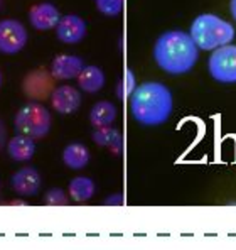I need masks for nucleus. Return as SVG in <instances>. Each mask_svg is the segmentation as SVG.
<instances>
[{
  "label": "nucleus",
  "instance_id": "24",
  "mask_svg": "<svg viewBox=\"0 0 236 250\" xmlns=\"http://www.w3.org/2000/svg\"><path fill=\"white\" fill-rule=\"evenodd\" d=\"M230 12H231L233 21L236 22V0H230Z\"/></svg>",
  "mask_w": 236,
  "mask_h": 250
},
{
  "label": "nucleus",
  "instance_id": "17",
  "mask_svg": "<svg viewBox=\"0 0 236 250\" xmlns=\"http://www.w3.org/2000/svg\"><path fill=\"white\" fill-rule=\"evenodd\" d=\"M93 141L97 146L106 147V149L113 150V152H121V147H123V137H121L120 130L113 128L112 125L110 127L95 128Z\"/></svg>",
  "mask_w": 236,
  "mask_h": 250
},
{
  "label": "nucleus",
  "instance_id": "12",
  "mask_svg": "<svg viewBox=\"0 0 236 250\" xmlns=\"http://www.w3.org/2000/svg\"><path fill=\"white\" fill-rule=\"evenodd\" d=\"M84 62L79 56L75 54H59L53 60L51 64V75L54 80H75L79 76Z\"/></svg>",
  "mask_w": 236,
  "mask_h": 250
},
{
  "label": "nucleus",
  "instance_id": "26",
  "mask_svg": "<svg viewBox=\"0 0 236 250\" xmlns=\"http://www.w3.org/2000/svg\"><path fill=\"white\" fill-rule=\"evenodd\" d=\"M0 7H2V0H0Z\"/></svg>",
  "mask_w": 236,
  "mask_h": 250
},
{
  "label": "nucleus",
  "instance_id": "4",
  "mask_svg": "<svg viewBox=\"0 0 236 250\" xmlns=\"http://www.w3.org/2000/svg\"><path fill=\"white\" fill-rule=\"evenodd\" d=\"M14 125H16V130L19 134L29 135L32 139H42L49 134L53 117L46 106L34 102V104L22 106L17 112Z\"/></svg>",
  "mask_w": 236,
  "mask_h": 250
},
{
  "label": "nucleus",
  "instance_id": "11",
  "mask_svg": "<svg viewBox=\"0 0 236 250\" xmlns=\"http://www.w3.org/2000/svg\"><path fill=\"white\" fill-rule=\"evenodd\" d=\"M10 185L20 196H34L40 189V174L36 167H22L12 174Z\"/></svg>",
  "mask_w": 236,
  "mask_h": 250
},
{
  "label": "nucleus",
  "instance_id": "14",
  "mask_svg": "<svg viewBox=\"0 0 236 250\" xmlns=\"http://www.w3.org/2000/svg\"><path fill=\"white\" fill-rule=\"evenodd\" d=\"M90 159V149L81 142H73V144L66 146L64 150H62V163L73 171H79V169L86 167Z\"/></svg>",
  "mask_w": 236,
  "mask_h": 250
},
{
  "label": "nucleus",
  "instance_id": "2",
  "mask_svg": "<svg viewBox=\"0 0 236 250\" xmlns=\"http://www.w3.org/2000/svg\"><path fill=\"white\" fill-rule=\"evenodd\" d=\"M174 98L164 83L145 82L137 84L130 97L132 117L147 127L165 124L171 119Z\"/></svg>",
  "mask_w": 236,
  "mask_h": 250
},
{
  "label": "nucleus",
  "instance_id": "20",
  "mask_svg": "<svg viewBox=\"0 0 236 250\" xmlns=\"http://www.w3.org/2000/svg\"><path fill=\"white\" fill-rule=\"evenodd\" d=\"M125 0H95L98 12L106 17H117L123 10Z\"/></svg>",
  "mask_w": 236,
  "mask_h": 250
},
{
  "label": "nucleus",
  "instance_id": "10",
  "mask_svg": "<svg viewBox=\"0 0 236 250\" xmlns=\"http://www.w3.org/2000/svg\"><path fill=\"white\" fill-rule=\"evenodd\" d=\"M59 19H61V14H59L58 7L49 2L38 3L29 12V21H31L32 27L38 29V31L56 29Z\"/></svg>",
  "mask_w": 236,
  "mask_h": 250
},
{
  "label": "nucleus",
  "instance_id": "16",
  "mask_svg": "<svg viewBox=\"0 0 236 250\" xmlns=\"http://www.w3.org/2000/svg\"><path fill=\"white\" fill-rule=\"evenodd\" d=\"M117 106L112 102H98L90 112V122L95 128L110 127L117 120Z\"/></svg>",
  "mask_w": 236,
  "mask_h": 250
},
{
  "label": "nucleus",
  "instance_id": "23",
  "mask_svg": "<svg viewBox=\"0 0 236 250\" xmlns=\"http://www.w3.org/2000/svg\"><path fill=\"white\" fill-rule=\"evenodd\" d=\"M121 203H123V196L121 194H113V196H110L105 201V205H121Z\"/></svg>",
  "mask_w": 236,
  "mask_h": 250
},
{
  "label": "nucleus",
  "instance_id": "18",
  "mask_svg": "<svg viewBox=\"0 0 236 250\" xmlns=\"http://www.w3.org/2000/svg\"><path fill=\"white\" fill-rule=\"evenodd\" d=\"M69 196L71 200L78 201V203H83V201H88L93 198L95 194V183L93 179L86 178V176H76L69 181Z\"/></svg>",
  "mask_w": 236,
  "mask_h": 250
},
{
  "label": "nucleus",
  "instance_id": "25",
  "mask_svg": "<svg viewBox=\"0 0 236 250\" xmlns=\"http://www.w3.org/2000/svg\"><path fill=\"white\" fill-rule=\"evenodd\" d=\"M0 84H2V75H0Z\"/></svg>",
  "mask_w": 236,
  "mask_h": 250
},
{
  "label": "nucleus",
  "instance_id": "9",
  "mask_svg": "<svg viewBox=\"0 0 236 250\" xmlns=\"http://www.w3.org/2000/svg\"><path fill=\"white\" fill-rule=\"evenodd\" d=\"M51 105L58 113H62V115L75 113L81 106V93L75 86L62 84V86L54 88L51 93Z\"/></svg>",
  "mask_w": 236,
  "mask_h": 250
},
{
  "label": "nucleus",
  "instance_id": "5",
  "mask_svg": "<svg viewBox=\"0 0 236 250\" xmlns=\"http://www.w3.org/2000/svg\"><path fill=\"white\" fill-rule=\"evenodd\" d=\"M208 71L217 83L233 84L236 83V46L226 44L211 51L208 60Z\"/></svg>",
  "mask_w": 236,
  "mask_h": 250
},
{
  "label": "nucleus",
  "instance_id": "19",
  "mask_svg": "<svg viewBox=\"0 0 236 250\" xmlns=\"http://www.w3.org/2000/svg\"><path fill=\"white\" fill-rule=\"evenodd\" d=\"M135 88H137V82H135L134 71H132V69H125L123 75H121V78L118 80L117 88H115V93H117L118 100L125 102L127 98H130L132 93L135 91Z\"/></svg>",
  "mask_w": 236,
  "mask_h": 250
},
{
  "label": "nucleus",
  "instance_id": "22",
  "mask_svg": "<svg viewBox=\"0 0 236 250\" xmlns=\"http://www.w3.org/2000/svg\"><path fill=\"white\" fill-rule=\"evenodd\" d=\"M7 146V130H5V125L0 120V150Z\"/></svg>",
  "mask_w": 236,
  "mask_h": 250
},
{
  "label": "nucleus",
  "instance_id": "8",
  "mask_svg": "<svg viewBox=\"0 0 236 250\" xmlns=\"http://www.w3.org/2000/svg\"><path fill=\"white\" fill-rule=\"evenodd\" d=\"M56 36L59 41L64 44L81 42L86 36V22L75 14L62 16L56 25Z\"/></svg>",
  "mask_w": 236,
  "mask_h": 250
},
{
  "label": "nucleus",
  "instance_id": "13",
  "mask_svg": "<svg viewBox=\"0 0 236 250\" xmlns=\"http://www.w3.org/2000/svg\"><path fill=\"white\" fill-rule=\"evenodd\" d=\"M106 83V76L101 68L95 64H88L81 69L78 76V86L86 93H98Z\"/></svg>",
  "mask_w": 236,
  "mask_h": 250
},
{
  "label": "nucleus",
  "instance_id": "6",
  "mask_svg": "<svg viewBox=\"0 0 236 250\" xmlns=\"http://www.w3.org/2000/svg\"><path fill=\"white\" fill-rule=\"evenodd\" d=\"M27 44V29L16 19L0 21V53L17 54Z\"/></svg>",
  "mask_w": 236,
  "mask_h": 250
},
{
  "label": "nucleus",
  "instance_id": "3",
  "mask_svg": "<svg viewBox=\"0 0 236 250\" xmlns=\"http://www.w3.org/2000/svg\"><path fill=\"white\" fill-rule=\"evenodd\" d=\"M189 34L199 51H215L233 42L235 25L216 14H199L191 24Z\"/></svg>",
  "mask_w": 236,
  "mask_h": 250
},
{
  "label": "nucleus",
  "instance_id": "21",
  "mask_svg": "<svg viewBox=\"0 0 236 250\" xmlns=\"http://www.w3.org/2000/svg\"><path fill=\"white\" fill-rule=\"evenodd\" d=\"M46 205L49 207H64L68 205V196L61 188H53L46 193Z\"/></svg>",
  "mask_w": 236,
  "mask_h": 250
},
{
  "label": "nucleus",
  "instance_id": "1",
  "mask_svg": "<svg viewBox=\"0 0 236 250\" xmlns=\"http://www.w3.org/2000/svg\"><path fill=\"white\" fill-rule=\"evenodd\" d=\"M154 60L169 75H186L196 66L199 47L189 32L167 31L158 36L154 44Z\"/></svg>",
  "mask_w": 236,
  "mask_h": 250
},
{
  "label": "nucleus",
  "instance_id": "7",
  "mask_svg": "<svg viewBox=\"0 0 236 250\" xmlns=\"http://www.w3.org/2000/svg\"><path fill=\"white\" fill-rule=\"evenodd\" d=\"M54 76L49 75L46 69H34L27 73L22 82V91L25 97L34 102H42L46 98H51V93L54 90Z\"/></svg>",
  "mask_w": 236,
  "mask_h": 250
},
{
  "label": "nucleus",
  "instance_id": "15",
  "mask_svg": "<svg viewBox=\"0 0 236 250\" xmlns=\"http://www.w3.org/2000/svg\"><path fill=\"white\" fill-rule=\"evenodd\" d=\"M36 139L29 137L24 134H17L14 139L9 141V156L17 163H24V161H31L32 156L36 154Z\"/></svg>",
  "mask_w": 236,
  "mask_h": 250
}]
</instances>
